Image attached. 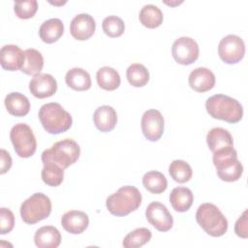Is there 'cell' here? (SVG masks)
<instances>
[{
  "label": "cell",
  "instance_id": "1",
  "mask_svg": "<svg viewBox=\"0 0 248 248\" xmlns=\"http://www.w3.org/2000/svg\"><path fill=\"white\" fill-rule=\"evenodd\" d=\"M205 108L211 117L229 123H236L243 116L241 104L237 100L224 94H216L209 97L205 102Z\"/></svg>",
  "mask_w": 248,
  "mask_h": 248
},
{
  "label": "cell",
  "instance_id": "2",
  "mask_svg": "<svg viewBox=\"0 0 248 248\" xmlns=\"http://www.w3.org/2000/svg\"><path fill=\"white\" fill-rule=\"evenodd\" d=\"M141 199V194L137 187L127 185L108 196L106 206L112 215L126 216L140 207Z\"/></svg>",
  "mask_w": 248,
  "mask_h": 248
},
{
  "label": "cell",
  "instance_id": "3",
  "mask_svg": "<svg viewBox=\"0 0 248 248\" xmlns=\"http://www.w3.org/2000/svg\"><path fill=\"white\" fill-rule=\"evenodd\" d=\"M38 117L44 129L52 135L68 131L73 123L71 114L60 104L54 102L43 105L39 109Z\"/></svg>",
  "mask_w": 248,
  "mask_h": 248
},
{
  "label": "cell",
  "instance_id": "4",
  "mask_svg": "<svg viewBox=\"0 0 248 248\" xmlns=\"http://www.w3.org/2000/svg\"><path fill=\"white\" fill-rule=\"evenodd\" d=\"M196 221L207 234L214 237L224 235L228 230V220L213 203L201 204L196 212Z\"/></svg>",
  "mask_w": 248,
  "mask_h": 248
},
{
  "label": "cell",
  "instance_id": "5",
  "mask_svg": "<svg viewBox=\"0 0 248 248\" xmlns=\"http://www.w3.org/2000/svg\"><path fill=\"white\" fill-rule=\"evenodd\" d=\"M213 164L219 178L226 182L238 180L243 173V166L237 159L236 150L230 146L213 153Z\"/></svg>",
  "mask_w": 248,
  "mask_h": 248
},
{
  "label": "cell",
  "instance_id": "6",
  "mask_svg": "<svg viewBox=\"0 0 248 248\" xmlns=\"http://www.w3.org/2000/svg\"><path fill=\"white\" fill-rule=\"evenodd\" d=\"M80 155V147L72 139H65L52 144L42 153V162H53L62 169H67L77 162Z\"/></svg>",
  "mask_w": 248,
  "mask_h": 248
},
{
  "label": "cell",
  "instance_id": "7",
  "mask_svg": "<svg viewBox=\"0 0 248 248\" xmlns=\"http://www.w3.org/2000/svg\"><path fill=\"white\" fill-rule=\"evenodd\" d=\"M51 202L43 193H35L20 205V216L26 224H36L49 216Z\"/></svg>",
  "mask_w": 248,
  "mask_h": 248
},
{
  "label": "cell",
  "instance_id": "8",
  "mask_svg": "<svg viewBox=\"0 0 248 248\" xmlns=\"http://www.w3.org/2000/svg\"><path fill=\"white\" fill-rule=\"evenodd\" d=\"M10 139L16 153L21 158L31 157L37 148L36 138L32 129L25 123L16 124L10 132Z\"/></svg>",
  "mask_w": 248,
  "mask_h": 248
},
{
  "label": "cell",
  "instance_id": "9",
  "mask_svg": "<svg viewBox=\"0 0 248 248\" xmlns=\"http://www.w3.org/2000/svg\"><path fill=\"white\" fill-rule=\"evenodd\" d=\"M218 53L225 63L235 64L244 57L245 44L237 35H227L219 43Z\"/></svg>",
  "mask_w": 248,
  "mask_h": 248
},
{
  "label": "cell",
  "instance_id": "10",
  "mask_svg": "<svg viewBox=\"0 0 248 248\" xmlns=\"http://www.w3.org/2000/svg\"><path fill=\"white\" fill-rule=\"evenodd\" d=\"M199 46L197 42L190 37H180L176 39L171 46L173 59L181 65H190L199 57Z\"/></svg>",
  "mask_w": 248,
  "mask_h": 248
},
{
  "label": "cell",
  "instance_id": "11",
  "mask_svg": "<svg viewBox=\"0 0 248 248\" xmlns=\"http://www.w3.org/2000/svg\"><path fill=\"white\" fill-rule=\"evenodd\" d=\"M147 221L159 232H168L173 225V218L168 208L159 202H150L145 209Z\"/></svg>",
  "mask_w": 248,
  "mask_h": 248
},
{
  "label": "cell",
  "instance_id": "12",
  "mask_svg": "<svg viewBox=\"0 0 248 248\" xmlns=\"http://www.w3.org/2000/svg\"><path fill=\"white\" fill-rule=\"evenodd\" d=\"M141 131L149 141H157L164 133V117L158 109H148L141 117Z\"/></svg>",
  "mask_w": 248,
  "mask_h": 248
},
{
  "label": "cell",
  "instance_id": "13",
  "mask_svg": "<svg viewBox=\"0 0 248 248\" xmlns=\"http://www.w3.org/2000/svg\"><path fill=\"white\" fill-rule=\"evenodd\" d=\"M29 90L32 95L39 99L48 98L57 90L56 79L49 74H39L29 82Z\"/></svg>",
  "mask_w": 248,
  "mask_h": 248
},
{
  "label": "cell",
  "instance_id": "14",
  "mask_svg": "<svg viewBox=\"0 0 248 248\" xmlns=\"http://www.w3.org/2000/svg\"><path fill=\"white\" fill-rule=\"evenodd\" d=\"M95 19L88 14H79L76 16L70 24L71 35L79 41L89 39L95 32Z\"/></svg>",
  "mask_w": 248,
  "mask_h": 248
},
{
  "label": "cell",
  "instance_id": "15",
  "mask_svg": "<svg viewBox=\"0 0 248 248\" xmlns=\"http://www.w3.org/2000/svg\"><path fill=\"white\" fill-rule=\"evenodd\" d=\"M189 85L197 92H206L215 85L214 74L205 67H198L194 69L188 78Z\"/></svg>",
  "mask_w": 248,
  "mask_h": 248
},
{
  "label": "cell",
  "instance_id": "16",
  "mask_svg": "<svg viewBox=\"0 0 248 248\" xmlns=\"http://www.w3.org/2000/svg\"><path fill=\"white\" fill-rule=\"evenodd\" d=\"M61 225L66 232L72 234H79L87 229L89 218L83 211L70 210L61 217Z\"/></svg>",
  "mask_w": 248,
  "mask_h": 248
},
{
  "label": "cell",
  "instance_id": "17",
  "mask_svg": "<svg viewBox=\"0 0 248 248\" xmlns=\"http://www.w3.org/2000/svg\"><path fill=\"white\" fill-rule=\"evenodd\" d=\"M23 61V51L16 45H6L0 50V63L7 71L20 70Z\"/></svg>",
  "mask_w": 248,
  "mask_h": 248
},
{
  "label": "cell",
  "instance_id": "18",
  "mask_svg": "<svg viewBox=\"0 0 248 248\" xmlns=\"http://www.w3.org/2000/svg\"><path fill=\"white\" fill-rule=\"evenodd\" d=\"M93 120L96 128L101 132H110L117 122V114L110 106H101L94 111Z\"/></svg>",
  "mask_w": 248,
  "mask_h": 248
},
{
  "label": "cell",
  "instance_id": "19",
  "mask_svg": "<svg viewBox=\"0 0 248 248\" xmlns=\"http://www.w3.org/2000/svg\"><path fill=\"white\" fill-rule=\"evenodd\" d=\"M34 242L39 248H56L61 243V234L55 227L44 226L36 231Z\"/></svg>",
  "mask_w": 248,
  "mask_h": 248
},
{
  "label": "cell",
  "instance_id": "20",
  "mask_svg": "<svg viewBox=\"0 0 248 248\" xmlns=\"http://www.w3.org/2000/svg\"><path fill=\"white\" fill-rule=\"evenodd\" d=\"M206 142L212 153L230 146H233L232 135L228 130L221 127L212 128L207 133Z\"/></svg>",
  "mask_w": 248,
  "mask_h": 248
},
{
  "label": "cell",
  "instance_id": "21",
  "mask_svg": "<svg viewBox=\"0 0 248 248\" xmlns=\"http://www.w3.org/2000/svg\"><path fill=\"white\" fill-rule=\"evenodd\" d=\"M5 107L8 112L14 116H25L30 109L28 98L19 92H11L5 97Z\"/></svg>",
  "mask_w": 248,
  "mask_h": 248
},
{
  "label": "cell",
  "instance_id": "22",
  "mask_svg": "<svg viewBox=\"0 0 248 248\" xmlns=\"http://www.w3.org/2000/svg\"><path fill=\"white\" fill-rule=\"evenodd\" d=\"M64 32V24L59 18H50L44 21L39 28V36L43 42L52 44L56 42Z\"/></svg>",
  "mask_w": 248,
  "mask_h": 248
},
{
  "label": "cell",
  "instance_id": "23",
  "mask_svg": "<svg viewBox=\"0 0 248 248\" xmlns=\"http://www.w3.org/2000/svg\"><path fill=\"white\" fill-rule=\"evenodd\" d=\"M44 66L42 53L35 48H27L23 51V61L20 71L29 76H37Z\"/></svg>",
  "mask_w": 248,
  "mask_h": 248
},
{
  "label": "cell",
  "instance_id": "24",
  "mask_svg": "<svg viewBox=\"0 0 248 248\" xmlns=\"http://www.w3.org/2000/svg\"><path fill=\"white\" fill-rule=\"evenodd\" d=\"M66 84L74 90L84 91L91 87L90 75L82 68H72L65 76Z\"/></svg>",
  "mask_w": 248,
  "mask_h": 248
},
{
  "label": "cell",
  "instance_id": "25",
  "mask_svg": "<svg viewBox=\"0 0 248 248\" xmlns=\"http://www.w3.org/2000/svg\"><path fill=\"white\" fill-rule=\"evenodd\" d=\"M193 193L186 187H175L170 194V202L172 208L178 212L189 210L193 204Z\"/></svg>",
  "mask_w": 248,
  "mask_h": 248
},
{
  "label": "cell",
  "instance_id": "26",
  "mask_svg": "<svg viewBox=\"0 0 248 248\" xmlns=\"http://www.w3.org/2000/svg\"><path fill=\"white\" fill-rule=\"evenodd\" d=\"M96 79L98 85L108 91L115 90L119 87L121 82L118 72L108 66H104L98 70L96 74Z\"/></svg>",
  "mask_w": 248,
  "mask_h": 248
},
{
  "label": "cell",
  "instance_id": "27",
  "mask_svg": "<svg viewBox=\"0 0 248 248\" xmlns=\"http://www.w3.org/2000/svg\"><path fill=\"white\" fill-rule=\"evenodd\" d=\"M163 13L162 11L153 4L144 5L139 14V18L140 23L147 28H157L163 22Z\"/></svg>",
  "mask_w": 248,
  "mask_h": 248
},
{
  "label": "cell",
  "instance_id": "28",
  "mask_svg": "<svg viewBox=\"0 0 248 248\" xmlns=\"http://www.w3.org/2000/svg\"><path fill=\"white\" fill-rule=\"evenodd\" d=\"M142 184L144 188L152 194H161L166 191L168 187V180L166 176L157 170H150L144 173L142 177Z\"/></svg>",
  "mask_w": 248,
  "mask_h": 248
},
{
  "label": "cell",
  "instance_id": "29",
  "mask_svg": "<svg viewBox=\"0 0 248 248\" xmlns=\"http://www.w3.org/2000/svg\"><path fill=\"white\" fill-rule=\"evenodd\" d=\"M44 168L41 172L43 181L51 187L59 186L64 178V169L53 162H43Z\"/></svg>",
  "mask_w": 248,
  "mask_h": 248
},
{
  "label": "cell",
  "instance_id": "30",
  "mask_svg": "<svg viewBox=\"0 0 248 248\" xmlns=\"http://www.w3.org/2000/svg\"><path fill=\"white\" fill-rule=\"evenodd\" d=\"M126 77L132 86L142 87L149 80V72L142 64L134 63L128 67Z\"/></svg>",
  "mask_w": 248,
  "mask_h": 248
},
{
  "label": "cell",
  "instance_id": "31",
  "mask_svg": "<svg viewBox=\"0 0 248 248\" xmlns=\"http://www.w3.org/2000/svg\"><path fill=\"white\" fill-rule=\"evenodd\" d=\"M152 233L147 228H138L130 232L123 240L125 248H138L146 244L151 239Z\"/></svg>",
  "mask_w": 248,
  "mask_h": 248
},
{
  "label": "cell",
  "instance_id": "32",
  "mask_svg": "<svg viewBox=\"0 0 248 248\" xmlns=\"http://www.w3.org/2000/svg\"><path fill=\"white\" fill-rule=\"evenodd\" d=\"M169 172L171 178L178 183L188 182L193 174L191 166L183 160H173L169 167Z\"/></svg>",
  "mask_w": 248,
  "mask_h": 248
},
{
  "label": "cell",
  "instance_id": "33",
  "mask_svg": "<svg viewBox=\"0 0 248 248\" xmlns=\"http://www.w3.org/2000/svg\"><path fill=\"white\" fill-rule=\"evenodd\" d=\"M102 27L105 34L110 38L120 37L125 30L124 21L117 16H108L105 17Z\"/></svg>",
  "mask_w": 248,
  "mask_h": 248
},
{
  "label": "cell",
  "instance_id": "34",
  "mask_svg": "<svg viewBox=\"0 0 248 248\" xmlns=\"http://www.w3.org/2000/svg\"><path fill=\"white\" fill-rule=\"evenodd\" d=\"M38 10V2L36 0H16L14 3V11L17 17L28 19L35 16Z\"/></svg>",
  "mask_w": 248,
  "mask_h": 248
},
{
  "label": "cell",
  "instance_id": "35",
  "mask_svg": "<svg viewBox=\"0 0 248 248\" xmlns=\"http://www.w3.org/2000/svg\"><path fill=\"white\" fill-rule=\"evenodd\" d=\"M15 216L11 209L6 207L0 208V233L6 234L14 229Z\"/></svg>",
  "mask_w": 248,
  "mask_h": 248
},
{
  "label": "cell",
  "instance_id": "36",
  "mask_svg": "<svg viewBox=\"0 0 248 248\" xmlns=\"http://www.w3.org/2000/svg\"><path fill=\"white\" fill-rule=\"evenodd\" d=\"M234 232L237 236L241 238H247L248 237V225H247V210H244V212L239 216V218L236 220L234 224Z\"/></svg>",
  "mask_w": 248,
  "mask_h": 248
},
{
  "label": "cell",
  "instance_id": "37",
  "mask_svg": "<svg viewBox=\"0 0 248 248\" xmlns=\"http://www.w3.org/2000/svg\"><path fill=\"white\" fill-rule=\"evenodd\" d=\"M0 157H1V174L7 172L12 167V158L9 152L5 149L0 150Z\"/></svg>",
  "mask_w": 248,
  "mask_h": 248
},
{
  "label": "cell",
  "instance_id": "38",
  "mask_svg": "<svg viewBox=\"0 0 248 248\" xmlns=\"http://www.w3.org/2000/svg\"><path fill=\"white\" fill-rule=\"evenodd\" d=\"M165 3L166 4H168V5H170V6H174V5H178V4H180V3H182V1H179V2H168V1H165Z\"/></svg>",
  "mask_w": 248,
  "mask_h": 248
}]
</instances>
